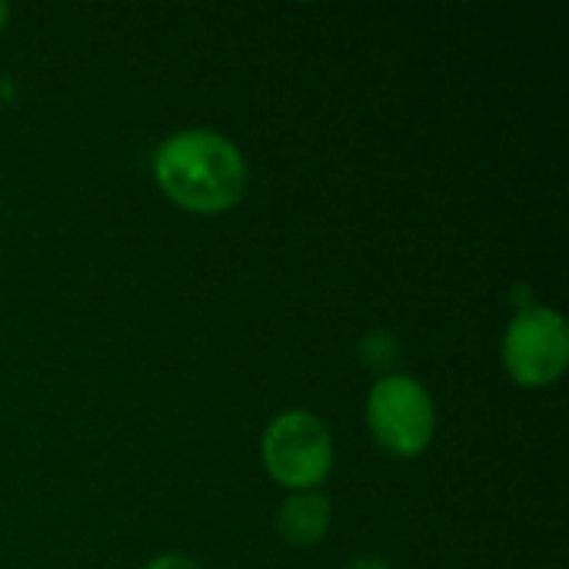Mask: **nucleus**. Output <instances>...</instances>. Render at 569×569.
I'll use <instances>...</instances> for the list:
<instances>
[{
    "label": "nucleus",
    "mask_w": 569,
    "mask_h": 569,
    "mask_svg": "<svg viewBox=\"0 0 569 569\" xmlns=\"http://www.w3.org/2000/svg\"><path fill=\"white\" fill-rule=\"evenodd\" d=\"M569 363V330L563 313L550 307H523L503 333V367L523 387H547Z\"/></svg>",
    "instance_id": "20e7f679"
},
{
    "label": "nucleus",
    "mask_w": 569,
    "mask_h": 569,
    "mask_svg": "<svg viewBox=\"0 0 569 569\" xmlns=\"http://www.w3.org/2000/svg\"><path fill=\"white\" fill-rule=\"evenodd\" d=\"M347 569H393L387 560H380V557H360V560H353Z\"/></svg>",
    "instance_id": "6e6552de"
},
{
    "label": "nucleus",
    "mask_w": 569,
    "mask_h": 569,
    "mask_svg": "<svg viewBox=\"0 0 569 569\" xmlns=\"http://www.w3.org/2000/svg\"><path fill=\"white\" fill-rule=\"evenodd\" d=\"M7 13H10V7H7V3H0V27H3V20H7Z\"/></svg>",
    "instance_id": "1a4fd4ad"
},
{
    "label": "nucleus",
    "mask_w": 569,
    "mask_h": 569,
    "mask_svg": "<svg viewBox=\"0 0 569 569\" xmlns=\"http://www.w3.org/2000/svg\"><path fill=\"white\" fill-rule=\"evenodd\" d=\"M367 423L383 450L397 457H417L437 433V407L420 380L407 373H387L370 387Z\"/></svg>",
    "instance_id": "7ed1b4c3"
},
{
    "label": "nucleus",
    "mask_w": 569,
    "mask_h": 569,
    "mask_svg": "<svg viewBox=\"0 0 569 569\" xmlns=\"http://www.w3.org/2000/svg\"><path fill=\"white\" fill-rule=\"evenodd\" d=\"M360 360H363L373 373L387 377V373L397 367V360H400V343H397V337L387 333V330H370V333L360 340Z\"/></svg>",
    "instance_id": "423d86ee"
},
{
    "label": "nucleus",
    "mask_w": 569,
    "mask_h": 569,
    "mask_svg": "<svg viewBox=\"0 0 569 569\" xmlns=\"http://www.w3.org/2000/svg\"><path fill=\"white\" fill-rule=\"evenodd\" d=\"M263 463L280 487L310 493L333 470V437L320 417L287 410L263 433Z\"/></svg>",
    "instance_id": "f03ea898"
},
{
    "label": "nucleus",
    "mask_w": 569,
    "mask_h": 569,
    "mask_svg": "<svg viewBox=\"0 0 569 569\" xmlns=\"http://www.w3.org/2000/svg\"><path fill=\"white\" fill-rule=\"evenodd\" d=\"M330 527V500L323 493H293L283 500L277 513V530L293 547H313L327 537Z\"/></svg>",
    "instance_id": "39448f33"
},
{
    "label": "nucleus",
    "mask_w": 569,
    "mask_h": 569,
    "mask_svg": "<svg viewBox=\"0 0 569 569\" xmlns=\"http://www.w3.org/2000/svg\"><path fill=\"white\" fill-rule=\"evenodd\" d=\"M160 190L193 213H223L247 193V160L217 130H180L153 153Z\"/></svg>",
    "instance_id": "f257e3e1"
},
{
    "label": "nucleus",
    "mask_w": 569,
    "mask_h": 569,
    "mask_svg": "<svg viewBox=\"0 0 569 569\" xmlns=\"http://www.w3.org/2000/svg\"><path fill=\"white\" fill-rule=\"evenodd\" d=\"M143 569H200L190 557H183V553H160V557H153L150 563Z\"/></svg>",
    "instance_id": "0eeeda50"
}]
</instances>
